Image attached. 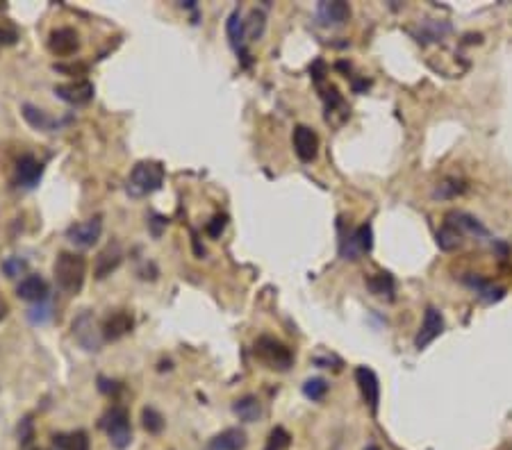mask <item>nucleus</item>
Returning a JSON list of instances; mask_svg holds the SVG:
<instances>
[{"label":"nucleus","mask_w":512,"mask_h":450,"mask_svg":"<svg viewBox=\"0 0 512 450\" xmlns=\"http://www.w3.org/2000/svg\"><path fill=\"white\" fill-rule=\"evenodd\" d=\"M141 421H144V428L148 430L151 435H160L164 426H167V421H164V416L155 407H144Z\"/></svg>","instance_id":"c756f323"},{"label":"nucleus","mask_w":512,"mask_h":450,"mask_svg":"<svg viewBox=\"0 0 512 450\" xmlns=\"http://www.w3.org/2000/svg\"><path fill=\"white\" fill-rule=\"evenodd\" d=\"M355 382H358L364 402H367L373 414H376V412H378V402H380V382H378V375L373 373L371 369H367V366H358V369H355Z\"/></svg>","instance_id":"ddd939ff"},{"label":"nucleus","mask_w":512,"mask_h":450,"mask_svg":"<svg viewBox=\"0 0 512 450\" xmlns=\"http://www.w3.org/2000/svg\"><path fill=\"white\" fill-rule=\"evenodd\" d=\"M16 296L36 305V302H41V300H48V284H46L41 275H27V278H23L21 284L16 287Z\"/></svg>","instance_id":"aec40b11"},{"label":"nucleus","mask_w":512,"mask_h":450,"mask_svg":"<svg viewBox=\"0 0 512 450\" xmlns=\"http://www.w3.org/2000/svg\"><path fill=\"white\" fill-rule=\"evenodd\" d=\"M319 25L324 27H340L351 18V7L344 0H321L314 9Z\"/></svg>","instance_id":"1a4fd4ad"},{"label":"nucleus","mask_w":512,"mask_h":450,"mask_svg":"<svg viewBox=\"0 0 512 450\" xmlns=\"http://www.w3.org/2000/svg\"><path fill=\"white\" fill-rule=\"evenodd\" d=\"M364 450H380V448H378V446H367Z\"/></svg>","instance_id":"ea45409f"},{"label":"nucleus","mask_w":512,"mask_h":450,"mask_svg":"<svg viewBox=\"0 0 512 450\" xmlns=\"http://www.w3.org/2000/svg\"><path fill=\"white\" fill-rule=\"evenodd\" d=\"M291 444V435L287 433L285 428H273L271 433H269V439H267V446H264V450H287Z\"/></svg>","instance_id":"473e14b6"},{"label":"nucleus","mask_w":512,"mask_h":450,"mask_svg":"<svg viewBox=\"0 0 512 450\" xmlns=\"http://www.w3.org/2000/svg\"><path fill=\"white\" fill-rule=\"evenodd\" d=\"M50 318H53V302H50V298L36 302L34 307L27 309V321H30L32 325H46Z\"/></svg>","instance_id":"c85d7f7f"},{"label":"nucleus","mask_w":512,"mask_h":450,"mask_svg":"<svg viewBox=\"0 0 512 450\" xmlns=\"http://www.w3.org/2000/svg\"><path fill=\"white\" fill-rule=\"evenodd\" d=\"M53 446L57 450H89V437L87 433H69V435H55Z\"/></svg>","instance_id":"a878e982"},{"label":"nucleus","mask_w":512,"mask_h":450,"mask_svg":"<svg viewBox=\"0 0 512 450\" xmlns=\"http://www.w3.org/2000/svg\"><path fill=\"white\" fill-rule=\"evenodd\" d=\"M55 273V282L64 293H76L82 291L85 287V278H87V260L78 253H60L57 260L53 266Z\"/></svg>","instance_id":"f257e3e1"},{"label":"nucleus","mask_w":512,"mask_h":450,"mask_svg":"<svg viewBox=\"0 0 512 450\" xmlns=\"http://www.w3.org/2000/svg\"><path fill=\"white\" fill-rule=\"evenodd\" d=\"M328 393V382L324 378H310L305 380L303 384V396L310 398V400H324Z\"/></svg>","instance_id":"2f4dec72"},{"label":"nucleus","mask_w":512,"mask_h":450,"mask_svg":"<svg viewBox=\"0 0 512 450\" xmlns=\"http://www.w3.org/2000/svg\"><path fill=\"white\" fill-rule=\"evenodd\" d=\"M164 185V167L160 162H139L127 178L125 191L132 198H144L155 194Z\"/></svg>","instance_id":"f03ea898"},{"label":"nucleus","mask_w":512,"mask_h":450,"mask_svg":"<svg viewBox=\"0 0 512 450\" xmlns=\"http://www.w3.org/2000/svg\"><path fill=\"white\" fill-rule=\"evenodd\" d=\"M371 248H373V230L369 223H362L349 237H342L340 255L344 260H358L360 255L371 253Z\"/></svg>","instance_id":"423d86ee"},{"label":"nucleus","mask_w":512,"mask_h":450,"mask_svg":"<svg viewBox=\"0 0 512 450\" xmlns=\"http://www.w3.org/2000/svg\"><path fill=\"white\" fill-rule=\"evenodd\" d=\"M3 271L7 278H18V275H23L27 271V262L23 257H7L3 262Z\"/></svg>","instance_id":"72a5a7b5"},{"label":"nucleus","mask_w":512,"mask_h":450,"mask_svg":"<svg viewBox=\"0 0 512 450\" xmlns=\"http://www.w3.org/2000/svg\"><path fill=\"white\" fill-rule=\"evenodd\" d=\"M294 150L300 162H314L319 155V136L312 127L296 125L294 127Z\"/></svg>","instance_id":"f3484780"},{"label":"nucleus","mask_w":512,"mask_h":450,"mask_svg":"<svg viewBox=\"0 0 512 450\" xmlns=\"http://www.w3.org/2000/svg\"><path fill=\"white\" fill-rule=\"evenodd\" d=\"M100 234H103V218H100V216L87 218V221H80V223H73L67 230V239L73 246H78V248L96 246Z\"/></svg>","instance_id":"0eeeda50"},{"label":"nucleus","mask_w":512,"mask_h":450,"mask_svg":"<svg viewBox=\"0 0 512 450\" xmlns=\"http://www.w3.org/2000/svg\"><path fill=\"white\" fill-rule=\"evenodd\" d=\"M5 314H7V302L0 298V318H5Z\"/></svg>","instance_id":"58836bf2"},{"label":"nucleus","mask_w":512,"mask_h":450,"mask_svg":"<svg viewBox=\"0 0 512 450\" xmlns=\"http://www.w3.org/2000/svg\"><path fill=\"white\" fill-rule=\"evenodd\" d=\"M442 332H444L442 311L437 307H433V305H428L426 311H424V323H422V328H419V332L415 337V348H417V351H424V348L431 346Z\"/></svg>","instance_id":"6e6552de"},{"label":"nucleus","mask_w":512,"mask_h":450,"mask_svg":"<svg viewBox=\"0 0 512 450\" xmlns=\"http://www.w3.org/2000/svg\"><path fill=\"white\" fill-rule=\"evenodd\" d=\"M80 48V36L73 27H57L48 36V50L57 57H71Z\"/></svg>","instance_id":"f8f14e48"},{"label":"nucleus","mask_w":512,"mask_h":450,"mask_svg":"<svg viewBox=\"0 0 512 450\" xmlns=\"http://www.w3.org/2000/svg\"><path fill=\"white\" fill-rule=\"evenodd\" d=\"M451 32V23L446 21H433V18H426L422 23V30L417 34L419 43H431V41H442L444 34Z\"/></svg>","instance_id":"393cba45"},{"label":"nucleus","mask_w":512,"mask_h":450,"mask_svg":"<svg viewBox=\"0 0 512 450\" xmlns=\"http://www.w3.org/2000/svg\"><path fill=\"white\" fill-rule=\"evenodd\" d=\"M132 325H134L132 316L127 314V311L118 309V311H114V314H109L105 318V323H103V328H100V330H103L105 342H118V339L130 332Z\"/></svg>","instance_id":"a211bd4d"},{"label":"nucleus","mask_w":512,"mask_h":450,"mask_svg":"<svg viewBox=\"0 0 512 450\" xmlns=\"http://www.w3.org/2000/svg\"><path fill=\"white\" fill-rule=\"evenodd\" d=\"M444 223H451L455 230H460V232L464 237H476V239H490V230L483 225L476 216H471L467 212H458V209H453V212H449L444 216Z\"/></svg>","instance_id":"dca6fc26"},{"label":"nucleus","mask_w":512,"mask_h":450,"mask_svg":"<svg viewBox=\"0 0 512 450\" xmlns=\"http://www.w3.org/2000/svg\"><path fill=\"white\" fill-rule=\"evenodd\" d=\"M226 32H228V41L235 48L237 55H242V57H249V52H246V25H244V18H242V12L240 9H235V12L228 16V23H226Z\"/></svg>","instance_id":"412c9836"},{"label":"nucleus","mask_w":512,"mask_h":450,"mask_svg":"<svg viewBox=\"0 0 512 450\" xmlns=\"http://www.w3.org/2000/svg\"><path fill=\"white\" fill-rule=\"evenodd\" d=\"M462 282L467 284L471 291H476V296L483 302H487V305H494V302L506 298V287H499V284H494L487 278H483V275L467 273V275H462Z\"/></svg>","instance_id":"9b49d317"},{"label":"nucleus","mask_w":512,"mask_h":450,"mask_svg":"<svg viewBox=\"0 0 512 450\" xmlns=\"http://www.w3.org/2000/svg\"><path fill=\"white\" fill-rule=\"evenodd\" d=\"M246 444H249V437H246L244 430L228 428L223 433H219L216 437L209 439L207 450H244Z\"/></svg>","instance_id":"4be33fe9"},{"label":"nucleus","mask_w":512,"mask_h":450,"mask_svg":"<svg viewBox=\"0 0 512 450\" xmlns=\"http://www.w3.org/2000/svg\"><path fill=\"white\" fill-rule=\"evenodd\" d=\"M462 241H464V234L460 230H455L451 223H444L437 230V246H440V251H444V253H451L455 248H460Z\"/></svg>","instance_id":"bb28decb"},{"label":"nucleus","mask_w":512,"mask_h":450,"mask_svg":"<svg viewBox=\"0 0 512 450\" xmlns=\"http://www.w3.org/2000/svg\"><path fill=\"white\" fill-rule=\"evenodd\" d=\"M43 176V164L32 157V155H23L21 160L16 162V185L23 187V189H34L39 185V180Z\"/></svg>","instance_id":"2eb2a0df"},{"label":"nucleus","mask_w":512,"mask_h":450,"mask_svg":"<svg viewBox=\"0 0 512 450\" xmlns=\"http://www.w3.org/2000/svg\"><path fill=\"white\" fill-rule=\"evenodd\" d=\"M55 96L64 103H69L73 107H82L91 103V98H94V85H91L89 80L80 78V80H71L67 85H57L55 87Z\"/></svg>","instance_id":"9d476101"},{"label":"nucleus","mask_w":512,"mask_h":450,"mask_svg":"<svg viewBox=\"0 0 512 450\" xmlns=\"http://www.w3.org/2000/svg\"><path fill=\"white\" fill-rule=\"evenodd\" d=\"M21 114H23V118L27 123H30L34 130H39V132H57L60 127L67 123V121H60V118H55V116H50V114H46L43 109H39V107H34V105H30V103H25L23 107H21Z\"/></svg>","instance_id":"6ab92c4d"},{"label":"nucleus","mask_w":512,"mask_h":450,"mask_svg":"<svg viewBox=\"0 0 512 450\" xmlns=\"http://www.w3.org/2000/svg\"><path fill=\"white\" fill-rule=\"evenodd\" d=\"M226 225H228V216L226 214H216L212 221H209L207 225H205V232L212 237V239H219L221 237V232L226 230Z\"/></svg>","instance_id":"c9c22d12"},{"label":"nucleus","mask_w":512,"mask_h":450,"mask_svg":"<svg viewBox=\"0 0 512 450\" xmlns=\"http://www.w3.org/2000/svg\"><path fill=\"white\" fill-rule=\"evenodd\" d=\"M103 428L107 430L109 444L116 450H125L132 442V428H130V414L121 405H114L107 412V416L103 421Z\"/></svg>","instance_id":"7ed1b4c3"},{"label":"nucleus","mask_w":512,"mask_h":450,"mask_svg":"<svg viewBox=\"0 0 512 450\" xmlns=\"http://www.w3.org/2000/svg\"><path fill=\"white\" fill-rule=\"evenodd\" d=\"M53 71L64 73V76H87L89 66L82 62H76V64L71 62V64H53Z\"/></svg>","instance_id":"f704fd0d"},{"label":"nucleus","mask_w":512,"mask_h":450,"mask_svg":"<svg viewBox=\"0 0 512 450\" xmlns=\"http://www.w3.org/2000/svg\"><path fill=\"white\" fill-rule=\"evenodd\" d=\"M364 284H367V289L373 293V296H378V298H387V300L394 298L396 282H394V278H392L389 273H376V275H369V278L364 280Z\"/></svg>","instance_id":"b1692460"},{"label":"nucleus","mask_w":512,"mask_h":450,"mask_svg":"<svg viewBox=\"0 0 512 450\" xmlns=\"http://www.w3.org/2000/svg\"><path fill=\"white\" fill-rule=\"evenodd\" d=\"M16 41H18V32L14 27L0 25V48H3V45H14Z\"/></svg>","instance_id":"e433bc0d"},{"label":"nucleus","mask_w":512,"mask_h":450,"mask_svg":"<svg viewBox=\"0 0 512 450\" xmlns=\"http://www.w3.org/2000/svg\"><path fill=\"white\" fill-rule=\"evenodd\" d=\"M0 9H5V3H0Z\"/></svg>","instance_id":"a19ab883"},{"label":"nucleus","mask_w":512,"mask_h":450,"mask_svg":"<svg viewBox=\"0 0 512 450\" xmlns=\"http://www.w3.org/2000/svg\"><path fill=\"white\" fill-rule=\"evenodd\" d=\"M123 262V248L118 241H112L107 244L103 251L98 253L96 257V264H94V275L98 280H105L107 275H112L118 266Z\"/></svg>","instance_id":"4468645a"},{"label":"nucleus","mask_w":512,"mask_h":450,"mask_svg":"<svg viewBox=\"0 0 512 450\" xmlns=\"http://www.w3.org/2000/svg\"><path fill=\"white\" fill-rule=\"evenodd\" d=\"M73 337L80 344V348H85L87 353H98L103 348V330L96 325V318L91 311H82L76 318H73Z\"/></svg>","instance_id":"20e7f679"},{"label":"nucleus","mask_w":512,"mask_h":450,"mask_svg":"<svg viewBox=\"0 0 512 450\" xmlns=\"http://www.w3.org/2000/svg\"><path fill=\"white\" fill-rule=\"evenodd\" d=\"M464 191H467V185H464L462 180H444L440 187H437L435 191H433V196L435 198H455V196H460V194H464Z\"/></svg>","instance_id":"7c9ffc66"},{"label":"nucleus","mask_w":512,"mask_h":450,"mask_svg":"<svg viewBox=\"0 0 512 450\" xmlns=\"http://www.w3.org/2000/svg\"><path fill=\"white\" fill-rule=\"evenodd\" d=\"M98 389L103 393H116L118 391V384L116 382H109L105 378H98Z\"/></svg>","instance_id":"4c0bfd02"},{"label":"nucleus","mask_w":512,"mask_h":450,"mask_svg":"<svg viewBox=\"0 0 512 450\" xmlns=\"http://www.w3.org/2000/svg\"><path fill=\"white\" fill-rule=\"evenodd\" d=\"M255 355L262 362H267L269 369H276V371H287L294 364V355H291L289 348L273 337H260L258 344H255Z\"/></svg>","instance_id":"39448f33"},{"label":"nucleus","mask_w":512,"mask_h":450,"mask_svg":"<svg viewBox=\"0 0 512 450\" xmlns=\"http://www.w3.org/2000/svg\"><path fill=\"white\" fill-rule=\"evenodd\" d=\"M244 25H246V39L258 41V39H262L264 30H267V14L255 7V9H251L249 21H244Z\"/></svg>","instance_id":"cd10ccee"},{"label":"nucleus","mask_w":512,"mask_h":450,"mask_svg":"<svg viewBox=\"0 0 512 450\" xmlns=\"http://www.w3.org/2000/svg\"><path fill=\"white\" fill-rule=\"evenodd\" d=\"M233 412L235 416L244 421V423H255V421L262 419V402L258 400V396H244L240 400L233 402Z\"/></svg>","instance_id":"5701e85b"}]
</instances>
